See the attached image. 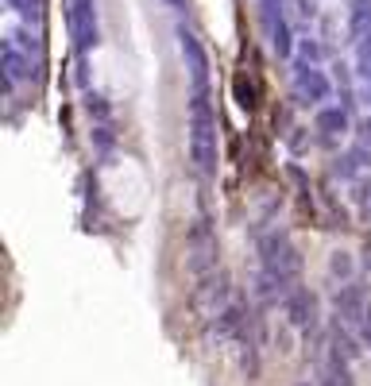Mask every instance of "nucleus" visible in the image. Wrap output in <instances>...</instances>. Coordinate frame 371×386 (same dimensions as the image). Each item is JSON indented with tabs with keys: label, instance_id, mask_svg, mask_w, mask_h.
I'll use <instances>...</instances> for the list:
<instances>
[{
	"label": "nucleus",
	"instance_id": "4",
	"mask_svg": "<svg viewBox=\"0 0 371 386\" xmlns=\"http://www.w3.org/2000/svg\"><path fill=\"white\" fill-rule=\"evenodd\" d=\"M333 275H344V278H348V275H352V263L336 255V259H333Z\"/></svg>",
	"mask_w": 371,
	"mask_h": 386
},
{
	"label": "nucleus",
	"instance_id": "1",
	"mask_svg": "<svg viewBox=\"0 0 371 386\" xmlns=\"http://www.w3.org/2000/svg\"><path fill=\"white\" fill-rule=\"evenodd\" d=\"M286 317H290L294 328H313L317 325V301H313V294H306V290L286 294Z\"/></svg>",
	"mask_w": 371,
	"mask_h": 386
},
{
	"label": "nucleus",
	"instance_id": "3",
	"mask_svg": "<svg viewBox=\"0 0 371 386\" xmlns=\"http://www.w3.org/2000/svg\"><path fill=\"white\" fill-rule=\"evenodd\" d=\"M321 386H352V375H348V359L329 351L325 359V371H321Z\"/></svg>",
	"mask_w": 371,
	"mask_h": 386
},
{
	"label": "nucleus",
	"instance_id": "5",
	"mask_svg": "<svg viewBox=\"0 0 371 386\" xmlns=\"http://www.w3.org/2000/svg\"><path fill=\"white\" fill-rule=\"evenodd\" d=\"M298 386H310V382H298Z\"/></svg>",
	"mask_w": 371,
	"mask_h": 386
},
{
	"label": "nucleus",
	"instance_id": "2",
	"mask_svg": "<svg viewBox=\"0 0 371 386\" xmlns=\"http://www.w3.org/2000/svg\"><path fill=\"white\" fill-rule=\"evenodd\" d=\"M336 309H341V317H348V321H364V290L360 286H341V294H336Z\"/></svg>",
	"mask_w": 371,
	"mask_h": 386
}]
</instances>
